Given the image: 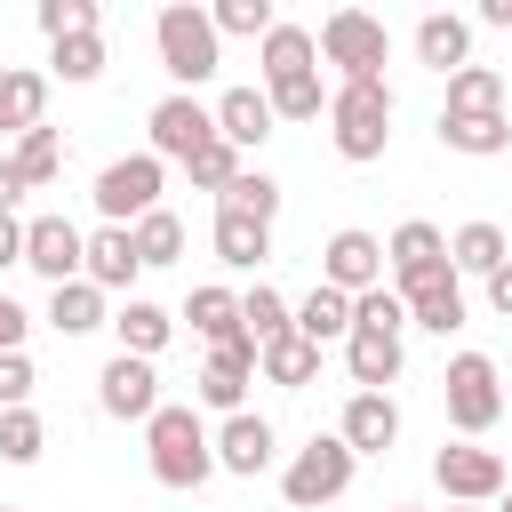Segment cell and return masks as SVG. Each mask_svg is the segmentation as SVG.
<instances>
[{"instance_id": "6da1fadb", "label": "cell", "mask_w": 512, "mask_h": 512, "mask_svg": "<svg viewBox=\"0 0 512 512\" xmlns=\"http://www.w3.org/2000/svg\"><path fill=\"white\" fill-rule=\"evenodd\" d=\"M144 464L160 488H208L216 480V448H208V424L192 400H160L152 424H144Z\"/></svg>"}, {"instance_id": "7a4b0ae2", "label": "cell", "mask_w": 512, "mask_h": 512, "mask_svg": "<svg viewBox=\"0 0 512 512\" xmlns=\"http://www.w3.org/2000/svg\"><path fill=\"white\" fill-rule=\"evenodd\" d=\"M328 144L352 168L384 160V144H392V88L384 80H336L328 88Z\"/></svg>"}, {"instance_id": "3957f363", "label": "cell", "mask_w": 512, "mask_h": 512, "mask_svg": "<svg viewBox=\"0 0 512 512\" xmlns=\"http://www.w3.org/2000/svg\"><path fill=\"white\" fill-rule=\"evenodd\" d=\"M152 48H160V72L176 80V96H192V88L216 80V64H224V40H216L208 8H192V0H168V8L152 16Z\"/></svg>"}, {"instance_id": "277c9868", "label": "cell", "mask_w": 512, "mask_h": 512, "mask_svg": "<svg viewBox=\"0 0 512 512\" xmlns=\"http://www.w3.org/2000/svg\"><path fill=\"white\" fill-rule=\"evenodd\" d=\"M312 48H320V64H336V80H384L392 32H384V16H368V8H328L320 32H312Z\"/></svg>"}, {"instance_id": "5b68a950", "label": "cell", "mask_w": 512, "mask_h": 512, "mask_svg": "<svg viewBox=\"0 0 512 512\" xmlns=\"http://www.w3.org/2000/svg\"><path fill=\"white\" fill-rule=\"evenodd\" d=\"M352 472H360V456H352L336 432H312V440L280 464V496H288V512H320V504H336V496L352 488Z\"/></svg>"}, {"instance_id": "8992f818", "label": "cell", "mask_w": 512, "mask_h": 512, "mask_svg": "<svg viewBox=\"0 0 512 512\" xmlns=\"http://www.w3.org/2000/svg\"><path fill=\"white\" fill-rule=\"evenodd\" d=\"M440 392H448V424H456L464 440H480V432L504 416V384H496V360H488V352H456L448 376H440Z\"/></svg>"}, {"instance_id": "52a82bcc", "label": "cell", "mask_w": 512, "mask_h": 512, "mask_svg": "<svg viewBox=\"0 0 512 512\" xmlns=\"http://www.w3.org/2000/svg\"><path fill=\"white\" fill-rule=\"evenodd\" d=\"M160 184H168V168H160L152 152H120V160L96 176V192H88V200H96V216H104V224H136V216H152V208H160Z\"/></svg>"}, {"instance_id": "ba28073f", "label": "cell", "mask_w": 512, "mask_h": 512, "mask_svg": "<svg viewBox=\"0 0 512 512\" xmlns=\"http://www.w3.org/2000/svg\"><path fill=\"white\" fill-rule=\"evenodd\" d=\"M144 136H152L144 152L168 168V160H192L200 144H216V112H208L200 96H176V88H168V96L144 112Z\"/></svg>"}, {"instance_id": "9c48e42d", "label": "cell", "mask_w": 512, "mask_h": 512, "mask_svg": "<svg viewBox=\"0 0 512 512\" xmlns=\"http://www.w3.org/2000/svg\"><path fill=\"white\" fill-rule=\"evenodd\" d=\"M320 288H336V296H368V288H384V240L360 232V224L328 232V240H320Z\"/></svg>"}, {"instance_id": "30bf717a", "label": "cell", "mask_w": 512, "mask_h": 512, "mask_svg": "<svg viewBox=\"0 0 512 512\" xmlns=\"http://www.w3.org/2000/svg\"><path fill=\"white\" fill-rule=\"evenodd\" d=\"M96 408H104L112 424H152V408H160V368L136 360V352H112V360L96 368Z\"/></svg>"}, {"instance_id": "8fae6325", "label": "cell", "mask_w": 512, "mask_h": 512, "mask_svg": "<svg viewBox=\"0 0 512 512\" xmlns=\"http://www.w3.org/2000/svg\"><path fill=\"white\" fill-rule=\"evenodd\" d=\"M432 480H440V496L448 504H496L512 480H504V456L496 448H480V440H456V448H440L432 456Z\"/></svg>"}, {"instance_id": "7c38bea8", "label": "cell", "mask_w": 512, "mask_h": 512, "mask_svg": "<svg viewBox=\"0 0 512 512\" xmlns=\"http://www.w3.org/2000/svg\"><path fill=\"white\" fill-rule=\"evenodd\" d=\"M248 384H256V344H216L192 376V408H216V416H240L248 408Z\"/></svg>"}, {"instance_id": "4fadbf2b", "label": "cell", "mask_w": 512, "mask_h": 512, "mask_svg": "<svg viewBox=\"0 0 512 512\" xmlns=\"http://www.w3.org/2000/svg\"><path fill=\"white\" fill-rule=\"evenodd\" d=\"M208 448H216V472H232V480H256V472H272V448H280V432H272V416L240 408V416H224V424L208 432Z\"/></svg>"}, {"instance_id": "5bb4252c", "label": "cell", "mask_w": 512, "mask_h": 512, "mask_svg": "<svg viewBox=\"0 0 512 512\" xmlns=\"http://www.w3.org/2000/svg\"><path fill=\"white\" fill-rule=\"evenodd\" d=\"M80 224L72 216H24V272H40L48 288H64V280H80Z\"/></svg>"}, {"instance_id": "9a60e30c", "label": "cell", "mask_w": 512, "mask_h": 512, "mask_svg": "<svg viewBox=\"0 0 512 512\" xmlns=\"http://www.w3.org/2000/svg\"><path fill=\"white\" fill-rule=\"evenodd\" d=\"M440 264H448V232L440 224H424V216L392 224V240H384V288H408V280H424Z\"/></svg>"}, {"instance_id": "2e32d148", "label": "cell", "mask_w": 512, "mask_h": 512, "mask_svg": "<svg viewBox=\"0 0 512 512\" xmlns=\"http://www.w3.org/2000/svg\"><path fill=\"white\" fill-rule=\"evenodd\" d=\"M136 240H128V224H96L88 240H80V280L88 288H104V296H128L136 288Z\"/></svg>"}, {"instance_id": "e0dca14e", "label": "cell", "mask_w": 512, "mask_h": 512, "mask_svg": "<svg viewBox=\"0 0 512 512\" xmlns=\"http://www.w3.org/2000/svg\"><path fill=\"white\" fill-rule=\"evenodd\" d=\"M336 440H344L352 456H392V440H400V400H392V392H352L344 416H336Z\"/></svg>"}, {"instance_id": "ac0fdd59", "label": "cell", "mask_w": 512, "mask_h": 512, "mask_svg": "<svg viewBox=\"0 0 512 512\" xmlns=\"http://www.w3.org/2000/svg\"><path fill=\"white\" fill-rule=\"evenodd\" d=\"M400 304H408V328H432V336H456L464 328V280L440 264V272H424V280H408V288H392Z\"/></svg>"}, {"instance_id": "d6986e66", "label": "cell", "mask_w": 512, "mask_h": 512, "mask_svg": "<svg viewBox=\"0 0 512 512\" xmlns=\"http://www.w3.org/2000/svg\"><path fill=\"white\" fill-rule=\"evenodd\" d=\"M416 64L424 72H464L472 64V24L456 16V8H432V16H416Z\"/></svg>"}, {"instance_id": "ffe728a7", "label": "cell", "mask_w": 512, "mask_h": 512, "mask_svg": "<svg viewBox=\"0 0 512 512\" xmlns=\"http://www.w3.org/2000/svg\"><path fill=\"white\" fill-rule=\"evenodd\" d=\"M496 264H512V240H504V224L472 216V224H456V232H448V272H456V280H488Z\"/></svg>"}, {"instance_id": "44dd1931", "label": "cell", "mask_w": 512, "mask_h": 512, "mask_svg": "<svg viewBox=\"0 0 512 512\" xmlns=\"http://www.w3.org/2000/svg\"><path fill=\"white\" fill-rule=\"evenodd\" d=\"M400 368H408L400 336H368V328H352V336H344V376H352L360 392H392V384H400Z\"/></svg>"}, {"instance_id": "7402d4cb", "label": "cell", "mask_w": 512, "mask_h": 512, "mask_svg": "<svg viewBox=\"0 0 512 512\" xmlns=\"http://www.w3.org/2000/svg\"><path fill=\"white\" fill-rule=\"evenodd\" d=\"M208 112H216V136H224L232 152H256V144L272 136V104H264V88H224Z\"/></svg>"}, {"instance_id": "603a6c76", "label": "cell", "mask_w": 512, "mask_h": 512, "mask_svg": "<svg viewBox=\"0 0 512 512\" xmlns=\"http://www.w3.org/2000/svg\"><path fill=\"white\" fill-rule=\"evenodd\" d=\"M288 328H296L304 344H320V352H328V344H344V336H352V296H336V288H320V280H312V296H296V304H288Z\"/></svg>"}, {"instance_id": "cb8c5ba5", "label": "cell", "mask_w": 512, "mask_h": 512, "mask_svg": "<svg viewBox=\"0 0 512 512\" xmlns=\"http://www.w3.org/2000/svg\"><path fill=\"white\" fill-rule=\"evenodd\" d=\"M112 336H120V352H136V360H160L168 336H176V312L152 304V296H128V304L112 312Z\"/></svg>"}, {"instance_id": "d4e9b609", "label": "cell", "mask_w": 512, "mask_h": 512, "mask_svg": "<svg viewBox=\"0 0 512 512\" xmlns=\"http://www.w3.org/2000/svg\"><path fill=\"white\" fill-rule=\"evenodd\" d=\"M256 384H280V392L320 384V344H304L296 328H288V336H272V344H256Z\"/></svg>"}, {"instance_id": "484cf974", "label": "cell", "mask_w": 512, "mask_h": 512, "mask_svg": "<svg viewBox=\"0 0 512 512\" xmlns=\"http://www.w3.org/2000/svg\"><path fill=\"white\" fill-rule=\"evenodd\" d=\"M40 120H48V72H32V64H0V128L24 136V128H40Z\"/></svg>"}, {"instance_id": "4316f807", "label": "cell", "mask_w": 512, "mask_h": 512, "mask_svg": "<svg viewBox=\"0 0 512 512\" xmlns=\"http://www.w3.org/2000/svg\"><path fill=\"white\" fill-rule=\"evenodd\" d=\"M440 144L464 160H496V152H512V120L504 112H440Z\"/></svg>"}, {"instance_id": "83f0119b", "label": "cell", "mask_w": 512, "mask_h": 512, "mask_svg": "<svg viewBox=\"0 0 512 512\" xmlns=\"http://www.w3.org/2000/svg\"><path fill=\"white\" fill-rule=\"evenodd\" d=\"M208 248H216V264H232V272H256V264L272 256V224L216 208V224H208Z\"/></svg>"}, {"instance_id": "f1b7e54d", "label": "cell", "mask_w": 512, "mask_h": 512, "mask_svg": "<svg viewBox=\"0 0 512 512\" xmlns=\"http://www.w3.org/2000/svg\"><path fill=\"white\" fill-rule=\"evenodd\" d=\"M48 328L56 336H96V328H112V296L88 288V280H64V288H48Z\"/></svg>"}, {"instance_id": "f546056e", "label": "cell", "mask_w": 512, "mask_h": 512, "mask_svg": "<svg viewBox=\"0 0 512 512\" xmlns=\"http://www.w3.org/2000/svg\"><path fill=\"white\" fill-rule=\"evenodd\" d=\"M184 320H192V336H200L208 352H216V344H240V296H232V288H216V280L184 296Z\"/></svg>"}, {"instance_id": "4dcf8cb0", "label": "cell", "mask_w": 512, "mask_h": 512, "mask_svg": "<svg viewBox=\"0 0 512 512\" xmlns=\"http://www.w3.org/2000/svg\"><path fill=\"white\" fill-rule=\"evenodd\" d=\"M8 168L24 176V192H48V184L64 176V136H56L48 120H40V128H24V136H16V152H8Z\"/></svg>"}, {"instance_id": "1f68e13d", "label": "cell", "mask_w": 512, "mask_h": 512, "mask_svg": "<svg viewBox=\"0 0 512 512\" xmlns=\"http://www.w3.org/2000/svg\"><path fill=\"white\" fill-rule=\"evenodd\" d=\"M312 64H320V48H312L304 24H272V32L256 40V72H264V80H288V72H312Z\"/></svg>"}, {"instance_id": "d6a6232c", "label": "cell", "mask_w": 512, "mask_h": 512, "mask_svg": "<svg viewBox=\"0 0 512 512\" xmlns=\"http://www.w3.org/2000/svg\"><path fill=\"white\" fill-rule=\"evenodd\" d=\"M128 240H136V264H144V272H160V264H176V256H184V216H176V208H152V216H136V224H128Z\"/></svg>"}, {"instance_id": "836d02e7", "label": "cell", "mask_w": 512, "mask_h": 512, "mask_svg": "<svg viewBox=\"0 0 512 512\" xmlns=\"http://www.w3.org/2000/svg\"><path fill=\"white\" fill-rule=\"evenodd\" d=\"M104 72V32H72V40H48V80L64 88H88Z\"/></svg>"}, {"instance_id": "e575fe53", "label": "cell", "mask_w": 512, "mask_h": 512, "mask_svg": "<svg viewBox=\"0 0 512 512\" xmlns=\"http://www.w3.org/2000/svg\"><path fill=\"white\" fill-rule=\"evenodd\" d=\"M264 104H272V120H320V112H328L320 64H312V72H288V80H264Z\"/></svg>"}, {"instance_id": "d590c367", "label": "cell", "mask_w": 512, "mask_h": 512, "mask_svg": "<svg viewBox=\"0 0 512 512\" xmlns=\"http://www.w3.org/2000/svg\"><path fill=\"white\" fill-rule=\"evenodd\" d=\"M440 112H504V72H496V64L448 72V104H440Z\"/></svg>"}, {"instance_id": "8d00e7d4", "label": "cell", "mask_w": 512, "mask_h": 512, "mask_svg": "<svg viewBox=\"0 0 512 512\" xmlns=\"http://www.w3.org/2000/svg\"><path fill=\"white\" fill-rule=\"evenodd\" d=\"M216 208H232V216H256V224H272L280 216V184L264 176V168H240L224 192H216Z\"/></svg>"}, {"instance_id": "74e56055", "label": "cell", "mask_w": 512, "mask_h": 512, "mask_svg": "<svg viewBox=\"0 0 512 512\" xmlns=\"http://www.w3.org/2000/svg\"><path fill=\"white\" fill-rule=\"evenodd\" d=\"M240 336H248V344H272V336H288V296L256 280V288L240 296Z\"/></svg>"}, {"instance_id": "f35d334b", "label": "cell", "mask_w": 512, "mask_h": 512, "mask_svg": "<svg viewBox=\"0 0 512 512\" xmlns=\"http://www.w3.org/2000/svg\"><path fill=\"white\" fill-rule=\"evenodd\" d=\"M208 24H216V40H264L280 16H272V0H216Z\"/></svg>"}, {"instance_id": "ab89813d", "label": "cell", "mask_w": 512, "mask_h": 512, "mask_svg": "<svg viewBox=\"0 0 512 512\" xmlns=\"http://www.w3.org/2000/svg\"><path fill=\"white\" fill-rule=\"evenodd\" d=\"M48 448V424L32 408H0V464H40Z\"/></svg>"}, {"instance_id": "60d3db41", "label": "cell", "mask_w": 512, "mask_h": 512, "mask_svg": "<svg viewBox=\"0 0 512 512\" xmlns=\"http://www.w3.org/2000/svg\"><path fill=\"white\" fill-rule=\"evenodd\" d=\"M32 24H40L48 40H72V32H104V8H96V0H40Z\"/></svg>"}, {"instance_id": "b9f144b4", "label": "cell", "mask_w": 512, "mask_h": 512, "mask_svg": "<svg viewBox=\"0 0 512 512\" xmlns=\"http://www.w3.org/2000/svg\"><path fill=\"white\" fill-rule=\"evenodd\" d=\"M352 328H368V336H400V328H408V304H400L392 288H368V296H352Z\"/></svg>"}, {"instance_id": "7bdbcfd3", "label": "cell", "mask_w": 512, "mask_h": 512, "mask_svg": "<svg viewBox=\"0 0 512 512\" xmlns=\"http://www.w3.org/2000/svg\"><path fill=\"white\" fill-rule=\"evenodd\" d=\"M184 176H192V184H200V192H224V184H232V176H240V152H232V144H224V136H216V144H200V152H192V160H184Z\"/></svg>"}, {"instance_id": "ee69618b", "label": "cell", "mask_w": 512, "mask_h": 512, "mask_svg": "<svg viewBox=\"0 0 512 512\" xmlns=\"http://www.w3.org/2000/svg\"><path fill=\"white\" fill-rule=\"evenodd\" d=\"M32 392H40L32 352H0V408H32Z\"/></svg>"}, {"instance_id": "f6af8a7d", "label": "cell", "mask_w": 512, "mask_h": 512, "mask_svg": "<svg viewBox=\"0 0 512 512\" xmlns=\"http://www.w3.org/2000/svg\"><path fill=\"white\" fill-rule=\"evenodd\" d=\"M24 328H32V312H24V304L0 288V352H24Z\"/></svg>"}, {"instance_id": "bcb514c9", "label": "cell", "mask_w": 512, "mask_h": 512, "mask_svg": "<svg viewBox=\"0 0 512 512\" xmlns=\"http://www.w3.org/2000/svg\"><path fill=\"white\" fill-rule=\"evenodd\" d=\"M480 288H488V312H496V320H512V264H496Z\"/></svg>"}, {"instance_id": "7dc6e473", "label": "cell", "mask_w": 512, "mask_h": 512, "mask_svg": "<svg viewBox=\"0 0 512 512\" xmlns=\"http://www.w3.org/2000/svg\"><path fill=\"white\" fill-rule=\"evenodd\" d=\"M24 264V216H0V272Z\"/></svg>"}, {"instance_id": "c3c4849f", "label": "cell", "mask_w": 512, "mask_h": 512, "mask_svg": "<svg viewBox=\"0 0 512 512\" xmlns=\"http://www.w3.org/2000/svg\"><path fill=\"white\" fill-rule=\"evenodd\" d=\"M16 200H24V176H16L8 152H0V216H16Z\"/></svg>"}, {"instance_id": "681fc988", "label": "cell", "mask_w": 512, "mask_h": 512, "mask_svg": "<svg viewBox=\"0 0 512 512\" xmlns=\"http://www.w3.org/2000/svg\"><path fill=\"white\" fill-rule=\"evenodd\" d=\"M480 24H496V32H512V0H480Z\"/></svg>"}, {"instance_id": "f907efd6", "label": "cell", "mask_w": 512, "mask_h": 512, "mask_svg": "<svg viewBox=\"0 0 512 512\" xmlns=\"http://www.w3.org/2000/svg\"><path fill=\"white\" fill-rule=\"evenodd\" d=\"M496 512H512V488H504V496H496Z\"/></svg>"}, {"instance_id": "816d5d0a", "label": "cell", "mask_w": 512, "mask_h": 512, "mask_svg": "<svg viewBox=\"0 0 512 512\" xmlns=\"http://www.w3.org/2000/svg\"><path fill=\"white\" fill-rule=\"evenodd\" d=\"M392 512H416V504H392Z\"/></svg>"}, {"instance_id": "f5cc1de1", "label": "cell", "mask_w": 512, "mask_h": 512, "mask_svg": "<svg viewBox=\"0 0 512 512\" xmlns=\"http://www.w3.org/2000/svg\"><path fill=\"white\" fill-rule=\"evenodd\" d=\"M504 480H512V456H504Z\"/></svg>"}, {"instance_id": "db71d44e", "label": "cell", "mask_w": 512, "mask_h": 512, "mask_svg": "<svg viewBox=\"0 0 512 512\" xmlns=\"http://www.w3.org/2000/svg\"><path fill=\"white\" fill-rule=\"evenodd\" d=\"M0 512H24V504H0Z\"/></svg>"}]
</instances>
